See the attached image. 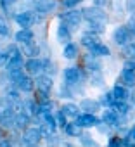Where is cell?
Here are the masks:
<instances>
[{
    "instance_id": "5b68a950",
    "label": "cell",
    "mask_w": 135,
    "mask_h": 147,
    "mask_svg": "<svg viewBox=\"0 0 135 147\" xmlns=\"http://www.w3.org/2000/svg\"><path fill=\"white\" fill-rule=\"evenodd\" d=\"M101 121L104 125H107V126H116L119 123V114H118V111L114 107H106L102 116H101Z\"/></svg>"
},
{
    "instance_id": "8d00e7d4",
    "label": "cell",
    "mask_w": 135,
    "mask_h": 147,
    "mask_svg": "<svg viewBox=\"0 0 135 147\" xmlns=\"http://www.w3.org/2000/svg\"><path fill=\"white\" fill-rule=\"evenodd\" d=\"M5 52L9 54V57H16V55H21V50H19V49H18L16 45H9Z\"/></svg>"
},
{
    "instance_id": "2e32d148",
    "label": "cell",
    "mask_w": 135,
    "mask_h": 147,
    "mask_svg": "<svg viewBox=\"0 0 135 147\" xmlns=\"http://www.w3.org/2000/svg\"><path fill=\"white\" fill-rule=\"evenodd\" d=\"M7 71L11 73V71H21V69H24V61H23V57L21 55H16V57H9V62H7Z\"/></svg>"
},
{
    "instance_id": "7a4b0ae2",
    "label": "cell",
    "mask_w": 135,
    "mask_h": 147,
    "mask_svg": "<svg viewBox=\"0 0 135 147\" xmlns=\"http://www.w3.org/2000/svg\"><path fill=\"white\" fill-rule=\"evenodd\" d=\"M59 18H61V23L66 24L68 28H76V26H80L83 14L80 11H68V12H62Z\"/></svg>"
},
{
    "instance_id": "7bdbcfd3",
    "label": "cell",
    "mask_w": 135,
    "mask_h": 147,
    "mask_svg": "<svg viewBox=\"0 0 135 147\" xmlns=\"http://www.w3.org/2000/svg\"><path fill=\"white\" fill-rule=\"evenodd\" d=\"M128 138H130V142H135V125L130 128V131H128Z\"/></svg>"
},
{
    "instance_id": "ab89813d",
    "label": "cell",
    "mask_w": 135,
    "mask_h": 147,
    "mask_svg": "<svg viewBox=\"0 0 135 147\" xmlns=\"http://www.w3.org/2000/svg\"><path fill=\"white\" fill-rule=\"evenodd\" d=\"M7 62H9V54L7 52H0V67L7 66Z\"/></svg>"
},
{
    "instance_id": "8fae6325",
    "label": "cell",
    "mask_w": 135,
    "mask_h": 147,
    "mask_svg": "<svg viewBox=\"0 0 135 147\" xmlns=\"http://www.w3.org/2000/svg\"><path fill=\"white\" fill-rule=\"evenodd\" d=\"M61 111H62V114L68 118V119H76L78 116H80V106H76V104H64L62 107H61Z\"/></svg>"
},
{
    "instance_id": "603a6c76",
    "label": "cell",
    "mask_w": 135,
    "mask_h": 147,
    "mask_svg": "<svg viewBox=\"0 0 135 147\" xmlns=\"http://www.w3.org/2000/svg\"><path fill=\"white\" fill-rule=\"evenodd\" d=\"M55 123H50V121H42L40 123V131H42V135L45 137V138H50L52 135H54V131H55Z\"/></svg>"
},
{
    "instance_id": "52a82bcc",
    "label": "cell",
    "mask_w": 135,
    "mask_h": 147,
    "mask_svg": "<svg viewBox=\"0 0 135 147\" xmlns=\"http://www.w3.org/2000/svg\"><path fill=\"white\" fill-rule=\"evenodd\" d=\"M130 38H132V31H130L126 26H119V28H116L114 33H113V40H114L118 45H126V43L130 42Z\"/></svg>"
},
{
    "instance_id": "ac0fdd59",
    "label": "cell",
    "mask_w": 135,
    "mask_h": 147,
    "mask_svg": "<svg viewBox=\"0 0 135 147\" xmlns=\"http://www.w3.org/2000/svg\"><path fill=\"white\" fill-rule=\"evenodd\" d=\"M14 85H16V87H18L21 92H31V90H33V85H35V82H33L30 76H26V75H24V76H23L19 82H16Z\"/></svg>"
},
{
    "instance_id": "b9f144b4",
    "label": "cell",
    "mask_w": 135,
    "mask_h": 147,
    "mask_svg": "<svg viewBox=\"0 0 135 147\" xmlns=\"http://www.w3.org/2000/svg\"><path fill=\"white\" fill-rule=\"evenodd\" d=\"M125 67L135 71V59H126V61H125Z\"/></svg>"
},
{
    "instance_id": "f6af8a7d",
    "label": "cell",
    "mask_w": 135,
    "mask_h": 147,
    "mask_svg": "<svg viewBox=\"0 0 135 147\" xmlns=\"http://www.w3.org/2000/svg\"><path fill=\"white\" fill-rule=\"evenodd\" d=\"M128 9H130V11L135 9V0H128Z\"/></svg>"
},
{
    "instance_id": "ee69618b",
    "label": "cell",
    "mask_w": 135,
    "mask_h": 147,
    "mask_svg": "<svg viewBox=\"0 0 135 147\" xmlns=\"http://www.w3.org/2000/svg\"><path fill=\"white\" fill-rule=\"evenodd\" d=\"M106 2H107V0H94V5L102 7V5H106Z\"/></svg>"
},
{
    "instance_id": "d4e9b609",
    "label": "cell",
    "mask_w": 135,
    "mask_h": 147,
    "mask_svg": "<svg viewBox=\"0 0 135 147\" xmlns=\"http://www.w3.org/2000/svg\"><path fill=\"white\" fill-rule=\"evenodd\" d=\"M35 9L36 12H42V14H47L54 9V2H47V0H38L35 2Z\"/></svg>"
},
{
    "instance_id": "d6986e66",
    "label": "cell",
    "mask_w": 135,
    "mask_h": 147,
    "mask_svg": "<svg viewBox=\"0 0 135 147\" xmlns=\"http://www.w3.org/2000/svg\"><path fill=\"white\" fill-rule=\"evenodd\" d=\"M16 40H18L19 43H30V42H33V33H31V30H30V28L19 30V31L16 33Z\"/></svg>"
},
{
    "instance_id": "e575fe53",
    "label": "cell",
    "mask_w": 135,
    "mask_h": 147,
    "mask_svg": "<svg viewBox=\"0 0 135 147\" xmlns=\"http://www.w3.org/2000/svg\"><path fill=\"white\" fill-rule=\"evenodd\" d=\"M43 71L47 75H52V73H55V64H52L50 61H43Z\"/></svg>"
},
{
    "instance_id": "44dd1931",
    "label": "cell",
    "mask_w": 135,
    "mask_h": 147,
    "mask_svg": "<svg viewBox=\"0 0 135 147\" xmlns=\"http://www.w3.org/2000/svg\"><path fill=\"white\" fill-rule=\"evenodd\" d=\"M57 40L62 42V43H68V42L71 40V31H70V28H68L66 24H62V23H61V26L57 28Z\"/></svg>"
},
{
    "instance_id": "7c38bea8",
    "label": "cell",
    "mask_w": 135,
    "mask_h": 147,
    "mask_svg": "<svg viewBox=\"0 0 135 147\" xmlns=\"http://www.w3.org/2000/svg\"><path fill=\"white\" fill-rule=\"evenodd\" d=\"M119 82H121L125 87H135V71L125 67V69L121 71V75H119Z\"/></svg>"
},
{
    "instance_id": "f35d334b",
    "label": "cell",
    "mask_w": 135,
    "mask_h": 147,
    "mask_svg": "<svg viewBox=\"0 0 135 147\" xmlns=\"http://www.w3.org/2000/svg\"><path fill=\"white\" fill-rule=\"evenodd\" d=\"M80 2H82V0H62V5H64V7H68V9H71V7L78 5Z\"/></svg>"
},
{
    "instance_id": "d590c367",
    "label": "cell",
    "mask_w": 135,
    "mask_h": 147,
    "mask_svg": "<svg viewBox=\"0 0 135 147\" xmlns=\"http://www.w3.org/2000/svg\"><path fill=\"white\" fill-rule=\"evenodd\" d=\"M55 123L59 125V126H64L66 123H68V118L62 114V111H59V113H55Z\"/></svg>"
},
{
    "instance_id": "bcb514c9",
    "label": "cell",
    "mask_w": 135,
    "mask_h": 147,
    "mask_svg": "<svg viewBox=\"0 0 135 147\" xmlns=\"http://www.w3.org/2000/svg\"><path fill=\"white\" fill-rule=\"evenodd\" d=\"M2 2H5V4H9V5H11V4H14V2H16V0H2Z\"/></svg>"
},
{
    "instance_id": "836d02e7",
    "label": "cell",
    "mask_w": 135,
    "mask_h": 147,
    "mask_svg": "<svg viewBox=\"0 0 135 147\" xmlns=\"http://www.w3.org/2000/svg\"><path fill=\"white\" fill-rule=\"evenodd\" d=\"M80 140H82L83 145H95V140H94L92 135H88V133H82V135H80Z\"/></svg>"
},
{
    "instance_id": "4fadbf2b",
    "label": "cell",
    "mask_w": 135,
    "mask_h": 147,
    "mask_svg": "<svg viewBox=\"0 0 135 147\" xmlns=\"http://www.w3.org/2000/svg\"><path fill=\"white\" fill-rule=\"evenodd\" d=\"M52 78H50V75H38V78H36V87H38V90H43V92H50L52 90Z\"/></svg>"
},
{
    "instance_id": "7dc6e473",
    "label": "cell",
    "mask_w": 135,
    "mask_h": 147,
    "mask_svg": "<svg viewBox=\"0 0 135 147\" xmlns=\"http://www.w3.org/2000/svg\"><path fill=\"white\" fill-rule=\"evenodd\" d=\"M132 99H133V104H135V92L132 94Z\"/></svg>"
},
{
    "instance_id": "d6a6232c",
    "label": "cell",
    "mask_w": 135,
    "mask_h": 147,
    "mask_svg": "<svg viewBox=\"0 0 135 147\" xmlns=\"http://www.w3.org/2000/svg\"><path fill=\"white\" fill-rule=\"evenodd\" d=\"M88 31L101 35V33L104 31V26H102V23H90V26H88Z\"/></svg>"
},
{
    "instance_id": "83f0119b",
    "label": "cell",
    "mask_w": 135,
    "mask_h": 147,
    "mask_svg": "<svg viewBox=\"0 0 135 147\" xmlns=\"http://www.w3.org/2000/svg\"><path fill=\"white\" fill-rule=\"evenodd\" d=\"M102 106H106V107H113V104L116 102L114 100V95H113V92H106L102 97H101V100H99Z\"/></svg>"
},
{
    "instance_id": "4316f807",
    "label": "cell",
    "mask_w": 135,
    "mask_h": 147,
    "mask_svg": "<svg viewBox=\"0 0 135 147\" xmlns=\"http://www.w3.org/2000/svg\"><path fill=\"white\" fill-rule=\"evenodd\" d=\"M85 66L90 69V71H101V62L95 59V55H88L87 59H85Z\"/></svg>"
},
{
    "instance_id": "60d3db41",
    "label": "cell",
    "mask_w": 135,
    "mask_h": 147,
    "mask_svg": "<svg viewBox=\"0 0 135 147\" xmlns=\"http://www.w3.org/2000/svg\"><path fill=\"white\" fill-rule=\"evenodd\" d=\"M126 28L132 31V35H135V16H132V18H130V21H128Z\"/></svg>"
},
{
    "instance_id": "1f68e13d",
    "label": "cell",
    "mask_w": 135,
    "mask_h": 147,
    "mask_svg": "<svg viewBox=\"0 0 135 147\" xmlns=\"http://www.w3.org/2000/svg\"><path fill=\"white\" fill-rule=\"evenodd\" d=\"M113 107L118 111V114H128V111H130V107H128L126 100H125V102H114V104H113Z\"/></svg>"
},
{
    "instance_id": "9c48e42d",
    "label": "cell",
    "mask_w": 135,
    "mask_h": 147,
    "mask_svg": "<svg viewBox=\"0 0 135 147\" xmlns=\"http://www.w3.org/2000/svg\"><path fill=\"white\" fill-rule=\"evenodd\" d=\"M35 19H36V18H35L33 12H19V14H16V23H18L19 26H23V28L33 26Z\"/></svg>"
},
{
    "instance_id": "30bf717a",
    "label": "cell",
    "mask_w": 135,
    "mask_h": 147,
    "mask_svg": "<svg viewBox=\"0 0 135 147\" xmlns=\"http://www.w3.org/2000/svg\"><path fill=\"white\" fill-rule=\"evenodd\" d=\"M111 92H113V95H114V100H116V102H125V100H128V97H130L128 87H125L123 83L116 85Z\"/></svg>"
},
{
    "instance_id": "277c9868",
    "label": "cell",
    "mask_w": 135,
    "mask_h": 147,
    "mask_svg": "<svg viewBox=\"0 0 135 147\" xmlns=\"http://www.w3.org/2000/svg\"><path fill=\"white\" fill-rule=\"evenodd\" d=\"M24 69L33 76H38L43 73V61H40L38 57H30L24 64Z\"/></svg>"
},
{
    "instance_id": "4dcf8cb0",
    "label": "cell",
    "mask_w": 135,
    "mask_h": 147,
    "mask_svg": "<svg viewBox=\"0 0 135 147\" xmlns=\"http://www.w3.org/2000/svg\"><path fill=\"white\" fill-rule=\"evenodd\" d=\"M36 102H38L40 106L49 104V102H50V99H49L47 92H43V90H36Z\"/></svg>"
},
{
    "instance_id": "f1b7e54d",
    "label": "cell",
    "mask_w": 135,
    "mask_h": 147,
    "mask_svg": "<svg viewBox=\"0 0 135 147\" xmlns=\"http://www.w3.org/2000/svg\"><path fill=\"white\" fill-rule=\"evenodd\" d=\"M123 54H125V59H135V43L132 42H128L126 45H125V50H123Z\"/></svg>"
},
{
    "instance_id": "5bb4252c",
    "label": "cell",
    "mask_w": 135,
    "mask_h": 147,
    "mask_svg": "<svg viewBox=\"0 0 135 147\" xmlns=\"http://www.w3.org/2000/svg\"><path fill=\"white\" fill-rule=\"evenodd\" d=\"M82 125L78 121H71V123H66L64 125V131L68 137H80L82 135Z\"/></svg>"
},
{
    "instance_id": "9a60e30c",
    "label": "cell",
    "mask_w": 135,
    "mask_h": 147,
    "mask_svg": "<svg viewBox=\"0 0 135 147\" xmlns=\"http://www.w3.org/2000/svg\"><path fill=\"white\" fill-rule=\"evenodd\" d=\"M80 40H82V45H83V47H87L88 50H90L94 45H97V43L101 42V40H99V35H97V33H92V31L85 33Z\"/></svg>"
},
{
    "instance_id": "ba28073f",
    "label": "cell",
    "mask_w": 135,
    "mask_h": 147,
    "mask_svg": "<svg viewBox=\"0 0 135 147\" xmlns=\"http://www.w3.org/2000/svg\"><path fill=\"white\" fill-rule=\"evenodd\" d=\"M82 78V71L76 67V66H71V67H66L64 69V80L68 85H76Z\"/></svg>"
},
{
    "instance_id": "6da1fadb",
    "label": "cell",
    "mask_w": 135,
    "mask_h": 147,
    "mask_svg": "<svg viewBox=\"0 0 135 147\" xmlns=\"http://www.w3.org/2000/svg\"><path fill=\"white\" fill-rule=\"evenodd\" d=\"M83 18L88 21V23H104L106 21V12L99 7V5H94V7H85L82 11Z\"/></svg>"
},
{
    "instance_id": "7402d4cb",
    "label": "cell",
    "mask_w": 135,
    "mask_h": 147,
    "mask_svg": "<svg viewBox=\"0 0 135 147\" xmlns=\"http://www.w3.org/2000/svg\"><path fill=\"white\" fill-rule=\"evenodd\" d=\"M24 111L30 114V116H40V113H42V107H40V104L36 102V100H28L26 104H24Z\"/></svg>"
},
{
    "instance_id": "cb8c5ba5",
    "label": "cell",
    "mask_w": 135,
    "mask_h": 147,
    "mask_svg": "<svg viewBox=\"0 0 135 147\" xmlns=\"http://www.w3.org/2000/svg\"><path fill=\"white\" fill-rule=\"evenodd\" d=\"M90 54L92 55H95V57H104V55H109L111 54V50H109V47H106L104 43H97V45H94L92 49H90Z\"/></svg>"
},
{
    "instance_id": "ffe728a7",
    "label": "cell",
    "mask_w": 135,
    "mask_h": 147,
    "mask_svg": "<svg viewBox=\"0 0 135 147\" xmlns=\"http://www.w3.org/2000/svg\"><path fill=\"white\" fill-rule=\"evenodd\" d=\"M28 123H30V114H28L26 111H19V113L16 114V118H14V125H16L18 128H21V130H24Z\"/></svg>"
},
{
    "instance_id": "e0dca14e",
    "label": "cell",
    "mask_w": 135,
    "mask_h": 147,
    "mask_svg": "<svg viewBox=\"0 0 135 147\" xmlns=\"http://www.w3.org/2000/svg\"><path fill=\"white\" fill-rule=\"evenodd\" d=\"M102 104L99 100H94V99H83L82 104H80V109H83L85 113H95Z\"/></svg>"
},
{
    "instance_id": "f546056e",
    "label": "cell",
    "mask_w": 135,
    "mask_h": 147,
    "mask_svg": "<svg viewBox=\"0 0 135 147\" xmlns=\"http://www.w3.org/2000/svg\"><path fill=\"white\" fill-rule=\"evenodd\" d=\"M26 55H30V57H35L36 54H38V47L36 45H33V42H30V43H24V50H23Z\"/></svg>"
},
{
    "instance_id": "74e56055",
    "label": "cell",
    "mask_w": 135,
    "mask_h": 147,
    "mask_svg": "<svg viewBox=\"0 0 135 147\" xmlns=\"http://www.w3.org/2000/svg\"><path fill=\"white\" fill-rule=\"evenodd\" d=\"M0 35H2V36L9 35V26H7V23L4 19H0Z\"/></svg>"
},
{
    "instance_id": "3957f363",
    "label": "cell",
    "mask_w": 135,
    "mask_h": 147,
    "mask_svg": "<svg viewBox=\"0 0 135 147\" xmlns=\"http://www.w3.org/2000/svg\"><path fill=\"white\" fill-rule=\"evenodd\" d=\"M42 131L40 128H26L24 133H23V142L26 145H36L40 140H42Z\"/></svg>"
},
{
    "instance_id": "8992f818",
    "label": "cell",
    "mask_w": 135,
    "mask_h": 147,
    "mask_svg": "<svg viewBox=\"0 0 135 147\" xmlns=\"http://www.w3.org/2000/svg\"><path fill=\"white\" fill-rule=\"evenodd\" d=\"M76 121H78L83 128H92V126H97V125L102 123L101 118L95 116V113H83V114H80V116L76 118Z\"/></svg>"
},
{
    "instance_id": "c3c4849f",
    "label": "cell",
    "mask_w": 135,
    "mask_h": 147,
    "mask_svg": "<svg viewBox=\"0 0 135 147\" xmlns=\"http://www.w3.org/2000/svg\"><path fill=\"white\" fill-rule=\"evenodd\" d=\"M0 118H2V113H0Z\"/></svg>"
},
{
    "instance_id": "484cf974",
    "label": "cell",
    "mask_w": 135,
    "mask_h": 147,
    "mask_svg": "<svg viewBox=\"0 0 135 147\" xmlns=\"http://www.w3.org/2000/svg\"><path fill=\"white\" fill-rule=\"evenodd\" d=\"M62 55H64L66 59H75V57L78 55V47H76L75 43H71V42H68V43L64 45V52H62Z\"/></svg>"
}]
</instances>
